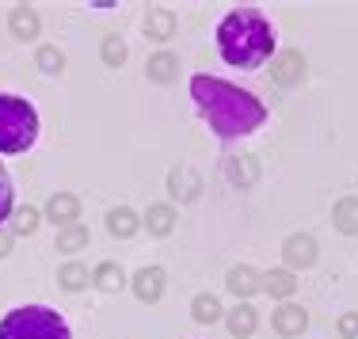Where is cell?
I'll list each match as a JSON object with an SVG mask.
<instances>
[{
    "label": "cell",
    "instance_id": "obj_1",
    "mask_svg": "<svg viewBox=\"0 0 358 339\" xmlns=\"http://www.w3.org/2000/svg\"><path fill=\"white\" fill-rule=\"evenodd\" d=\"M191 99L199 107V115L206 118V126L217 134L221 141H236L255 134L267 122V107L255 92L241 88V84H229L221 76H191Z\"/></svg>",
    "mask_w": 358,
    "mask_h": 339
},
{
    "label": "cell",
    "instance_id": "obj_2",
    "mask_svg": "<svg viewBox=\"0 0 358 339\" xmlns=\"http://www.w3.org/2000/svg\"><path fill=\"white\" fill-rule=\"evenodd\" d=\"M217 54L233 69H263L275 57V27L259 8H233L217 23Z\"/></svg>",
    "mask_w": 358,
    "mask_h": 339
},
{
    "label": "cell",
    "instance_id": "obj_3",
    "mask_svg": "<svg viewBox=\"0 0 358 339\" xmlns=\"http://www.w3.org/2000/svg\"><path fill=\"white\" fill-rule=\"evenodd\" d=\"M38 138V111L31 107V99L0 92V152L15 157L27 152Z\"/></svg>",
    "mask_w": 358,
    "mask_h": 339
},
{
    "label": "cell",
    "instance_id": "obj_4",
    "mask_svg": "<svg viewBox=\"0 0 358 339\" xmlns=\"http://www.w3.org/2000/svg\"><path fill=\"white\" fill-rule=\"evenodd\" d=\"M0 339H73V332L62 312L46 309V305H20V309L4 312Z\"/></svg>",
    "mask_w": 358,
    "mask_h": 339
},
{
    "label": "cell",
    "instance_id": "obj_5",
    "mask_svg": "<svg viewBox=\"0 0 358 339\" xmlns=\"http://www.w3.org/2000/svg\"><path fill=\"white\" fill-rule=\"evenodd\" d=\"M309 73V62H305L301 50H282V54L271 57V80L282 84V88H297Z\"/></svg>",
    "mask_w": 358,
    "mask_h": 339
},
{
    "label": "cell",
    "instance_id": "obj_6",
    "mask_svg": "<svg viewBox=\"0 0 358 339\" xmlns=\"http://www.w3.org/2000/svg\"><path fill=\"white\" fill-rule=\"evenodd\" d=\"M317 240H313L309 233H289L286 240H282V264L286 271H309L313 264H317Z\"/></svg>",
    "mask_w": 358,
    "mask_h": 339
},
{
    "label": "cell",
    "instance_id": "obj_7",
    "mask_svg": "<svg viewBox=\"0 0 358 339\" xmlns=\"http://www.w3.org/2000/svg\"><path fill=\"white\" fill-rule=\"evenodd\" d=\"M221 175H225L229 187L236 191H248L259 183V160L252 157V152H241V157H229L225 164H221Z\"/></svg>",
    "mask_w": 358,
    "mask_h": 339
},
{
    "label": "cell",
    "instance_id": "obj_8",
    "mask_svg": "<svg viewBox=\"0 0 358 339\" xmlns=\"http://www.w3.org/2000/svg\"><path fill=\"white\" fill-rule=\"evenodd\" d=\"M168 194H172V202H194L202 194V175L191 164H176L168 172Z\"/></svg>",
    "mask_w": 358,
    "mask_h": 339
},
{
    "label": "cell",
    "instance_id": "obj_9",
    "mask_svg": "<svg viewBox=\"0 0 358 339\" xmlns=\"http://www.w3.org/2000/svg\"><path fill=\"white\" fill-rule=\"evenodd\" d=\"M271 328H275L282 339H297L309 328V312L301 309V305H294V301H282L275 312H271Z\"/></svg>",
    "mask_w": 358,
    "mask_h": 339
},
{
    "label": "cell",
    "instance_id": "obj_10",
    "mask_svg": "<svg viewBox=\"0 0 358 339\" xmlns=\"http://www.w3.org/2000/svg\"><path fill=\"white\" fill-rule=\"evenodd\" d=\"M164 282H168V275H164V267H141L138 275H134V294H138V301L145 305H157L160 298H164Z\"/></svg>",
    "mask_w": 358,
    "mask_h": 339
},
{
    "label": "cell",
    "instance_id": "obj_11",
    "mask_svg": "<svg viewBox=\"0 0 358 339\" xmlns=\"http://www.w3.org/2000/svg\"><path fill=\"white\" fill-rule=\"evenodd\" d=\"M46 217H50V222H54L57 229L80 225V199H76L73 191H57L54 199L46 202Z\"/></svg>",
    "mask_w": 358,
    "mask_h": 339
},
{
    "label": "cell",
    "instance_id": "obj_12",
    "mask_svg": "<svg viewBox=\"0 0 358 339\" xmlns=\"http://www.w3.org/2000/svg\"><path fill=\"white\" fill-rule=\"evenodd\" d=\"M8 31H12V38H20V42L38 38V31H42L38 12H35V8H27V4H15L12 12H8Z\"/></svg>",
    "mask_w": 358,
    "mask_h": 339
},
{
    "label": "cell",
    "instance_id": "obj_13",
    "mask_svg": "<svg viewBox=\"0 0 358 339\" xmlns=\"http://www.w3.org/2000/svg\"><path fill=\"white\" fill-rule=\"evenodd\" d=\"M225 286H229V294H236L241 301H248L252 294H259V290H263V275H259L255 267L241 264V267H233V271H229Z\"/></svg>",
    "mask_w": 358,
    "mask_h": 339
},
{
    "label": "cell",
    "instance_id": "obj_14",
    "mask_svg": "<svg viewBox=\"0 0 358 339\" xmlns=\"http://www.w3.org/2000/svg\"><path fill=\"white\" fill-rule=\"evenodd\" d=\"M176 27H179V20H176L172 8H149V15H145V35L152 42L176 38Z\"/></svg>",
    "mask_w": 358,
    "mask_h": 339
},
{
    "label": "cell",
    "instance_id": "obj_15",
    "mask_svg": "<svg viewBox=\"0 0 358 339\" xmlns=\"http://www.w3.org/2000/svg\"><path fill=\"white\" fill-rule=\"evenodd\" d=\"M176 206L172 202H152L149 210H145V217H141V225L149 229V236H168L176 229Z\"/></svg>",
    "mask_w": 358,
    "mask_h": 339
},
{
    "label": "cell",
    "instance_id": "obj_16",
    "mask_svg": "<svg viewBox=\"0 0 358 339\" xmlns=\"http://www.w3.org/2000/svg\"><path fill=\"white\" fill-rule=\"evenodd\" d=\"M225 324L236 339H248V336H255V328H259V312H255L248 301H241L236 309L225 312Z\"/></svg>",
    "mask_w": 358,
    "mask_h": 339
},
{
    "label": "cell",
    "instance_id": "obj_17",
    "mask_svg": "<svg viewBox=\"0 0 358 339\" xmlns=\"http://www.w3.org/2000/svg\"><path fill=\"white\" fill-rule=\"evenodd\" d=\"M179 73V54L172 50H160V54L149 57V65H145V76H149L152 84H172Z\"/></svg>",
    "mask_w": 358,
    "mask_h": 339
},
{
    "label": "cell",
    "instance_id": "obj_18",
    "mask_svg": "<svg viewBox=\"0 0 358 339\" xmlns=\"http://www.w3.org/2000/svg\"><path fill=\"white\" fill-rule=\"evenodd\" d=\"M294 290H297V275H294V271L275 267V271H267V275H263V294H271V298L289 301V298H294Z\"/></svg>",
    "mask_w": 358,
    "mask_h": 339
},
{
    "label": "cell",
    "instance_id": "obj_19",
    "mask_svg": "<svg viewBox=\"0 0 358 339\" xmlns=\"http://www.w3.org/2000/svg\"><path fill=\"white\" fill-rule=\"evenodd\" d=\"M141 229V217L134 214L130 206H115V210H107V233L110 236H118V240H130L134 233Z\"/></svg>",
    "mask_w": 358,
    "mask_h": 339
},
{
    "label": "cell",
    "instance_id": "obj_20",
    "mask_svg": "<svg viewBox=\"0 0 358 339\" xmlns=\"http://www.w3.org/2000/svg\"><path fill=\"white\" fill-rule=\"evenodd\" d=\"M331 225L343 236L358 233V194H347V199H339L336 206H331Z\"/></svg>",
    "mask_w": 358,
    "mask_h": 339
},
{
    "label": "cell",
    "instance_id": "obj_21",
    "mask_svg": "<svg viewBox=\"0 0 358 339\" xmlns=\"http://www.w3.org/2000/svg\"><path fill=\"white\" fill-rule=\"evenodd\" d=\"M191 317H194V324H217V320L225 317V309H221V301L214 294H194Z\"/></svg>",
    "mask_w": 358,
    "mask_h": 339
},
{
    "label": "cell",
    "instance_id": "obj_22",
    "mask_svg": "<svg viewBox=\"0 0 358 339\" xmlns=\"http://www.w3.org/2000/svg\"><path fill=\"white\" fill-rule=\"evenodd\" d=\"M92 282L99 286V290H107V294H115V290H122L126 286V271L115 264V259H103L96 271H92Z\"/></svg>",
    "mask_w": 358,
    "mask_h": 339
},
{
    "label": "cell",
    "instance_id": "obj_23",
    "mask_svg": "<svg viewBox=\"0 0 358 339\" xmlns=\"http://www.w3.org/2000/svg\"><path fill=\"white\" fill-rule=\"evenodd\" d=\"M88 282H92L88 267H84V264H76V259H69V264H62V271H57V286H62V290H69V294L84 290Z\"/></svg>",
    "mask_w": 358,
    "mask_h": 339
},
{
    "label": "cell",
    "instance_id": "obj_24",
    "mask_svg": "<svg viewBox=\"0 0 358 339\" xmlns=\"http://www.w3.org/2000/svg\"><path fill=\"white\" fill-rule=\"evenodd\" d=\"M99 57H103L107 69H122L130 50H126V38L122 35H103V46H99Z\"/></svg>",
    "mask_w": 358,
    "mask_h": 339
},
{
    "label": "cell",
    "instance_id": "obj_25",
    "mask_svg": "<svg viewBox=\"0 0 358 339\" xmlns=\"http://www.w3.org/2000/svg\"><path fill=\"white\" fill-rule=\"evenodd\" d=\"M88 248V229L84 225H65V229H57V252H84Z\"/></svg>",
    "mask_w": 358,
    "mask_h": 339
},
{
    "label": "cell",
    "instance_id": "obj_26",
    "mask_svg": "<svg viewBox=\"0 0 358 339\" xmlns=\"http://www.w3.org/2000/svg\"><path fill=\"white\" fill-rule=\"evenodd\" d=\"M38 222H42V214L35 206H20V210H12V229H8V233L12 236H31L38 229Z\"/></svg>",
    "mask_w": 358,
    "mask_h": 339
},
{
    "label": "cell",
    "instance_id": "obj_27",
    "mask_svg": "<svg viewBox=\"0 0 358 339\" xmlns=\"http://www.w3.org/2000/svg\"><path fill=\"white\" fill-rule=\"evenodd\" d=\"M35 65H38L42 73H50V76H54V73H62V69H65V54H62L57 46H38Z\"/></svg>",
    "mask_w": 358,
    "mask_h": 339
},
{
    "label": "cell",
    "instance_id": "obj_28",
    "mask_svg": "<svg viewBox=\"0 0 358 339\" xmlns=\"http://www.w3.org/2000/svg\"><path fill=\"white\" fill-rule=\"evenodd\" d=\"M8 217H12V180L0 164V222H8Z\"/></svg>",
    "mask_w": 358,
    "mask_h": 339
},
{
    "label": "cell",
    "instance_id": "obj_29",
    "mask_svg": "<svg viewBox=\"0 0 358 339\" xmlns=\"http://www.w3.org/2000/svg\"><path fill=\"white\" fill-rule=\"evenodd\" d=\"M336 332L343 336V339H358V312H339Z\"/></svg>",
    "mask_w": 358,
    "mask_h": 339
},
{
    "label": "cell",
    "instance_id": "obj_30",
    "mask_svg": "<svg viewBox=\"0 0 358 339\" xmlns=\"http://www.w3.org/2000/svg\"><path fill=\"white\" fill-rule=\"evenodd\" d=\"M8 252H12V233H8V229H0V259H4Z\"/></svg>",
    "mask_w": 358,
    "mask_h": 339
}]
</instances>
